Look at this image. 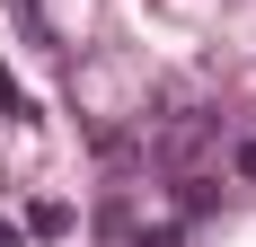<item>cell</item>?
<instances>
[{
    "label": "cell",
    "instance_id": "1",
    "mask_svg": "<svg viewBox=\"0 0 256 247\" xmlns=\"http://www.w3.org/2000/svg\"><path fill=\"white\" fill-rule=\"evenodd\" d=\"M238 176H256V142H248V150H238Z\"/></svg>",
    "mask_w": 256,
    "mask_h": 247
}]
</instances>
